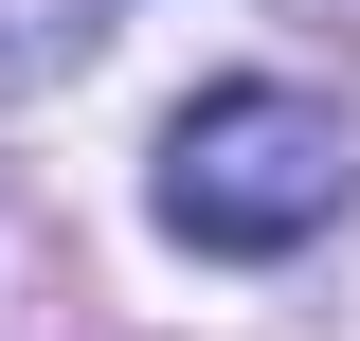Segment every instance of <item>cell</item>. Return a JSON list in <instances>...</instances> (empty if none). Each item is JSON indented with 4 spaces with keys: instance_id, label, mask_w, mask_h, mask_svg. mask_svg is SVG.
Returning <instances> with one entry per match:
<instances>
[{
    "instance_id": "2",
    "label": "cell",
    "mask_w": 360,
    "mask_h": 341,
    "mask_svg": "<svg viewBox=\"0 0 360 341\" xmlns=\"http://www.w3.org/2000/svg\"><path fill=\"white\" fill-rule=\"evenodd\" d=\"M90 36H108V0H0V90L90 72Z\"/></svg>"
},
{
    "instance_id": "1",
    "label": "cell",
    "mask_w": 360,
    "mask_h": 341,
    "mask_svg": "<svg viewBox=\"0 0 360 341\" xmlns=\"http://www.w3.org/2000/svg\"><path fill=\"white\" fill-rule=\"evenodd\" d=\"M162 234L180 252H307L324 215L360 198V144H342V108L324 90H288V72H234V90H198L162 126Z\"/></svg>"
}]
</instances>
